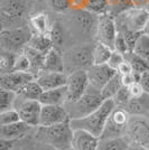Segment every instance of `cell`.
Returning a JSON list of instances; mask_svg holds the SVG:
<instances>
[{"label": "cell", "instance_id": "c3c4849f", "mask_svg": "<svg viewBox=\"0 0 149 150\" xmlns=\"http://www.w3.org/2000/svg\"><path fill=\"white\" fill-rule=\"evenodd\" d=\"M140 83H141V85H143L145 92L149 94V71L148 72H146V73H143V74L141 75Z\"/></svg>", "mask_w": 149, "mask_h": 150}, {"label": "cell", "instance_id": "f546056e", "mask_svg": "<svg viewBox=\"0 0 149 150\" xmlns=\"http://www.w3.org/2000/svg\"><path fill=\"white\" fill-rule=\"evenodd\" d=\"M17 96L18 94L16 92L0 88V112L15 109Z\"/></svg>", "mask_w": 149, "mask_h": 150}, {"label": "cell", "instance_id": "ffe728a7", "mask_svg": "<svg viewBox=\"0 0 149 150\" xmlns=\"http://www.w3.org/2000/svg\"><path fill=\"white\" fill-rule=\"evenodd\" d=\"M43 71H52V72H63L65 71V62L64 55L56 47H53L48 50L44 57Z\"/></svg>", "mask_w": 149, "mask_h": 150}, {"label": "cell", "instance_id": "7bdbcfd3", "mask_svg": "<svg viewBox=\"0 0 149 150\" xmlns=\"http://www.w3.org/2000/svg\"><path fill=\"white\" fill-rule=\"evenodd\" d=\"M140 79H141V75L137 74L135 72H131L129 74H126L121 76V81H122V84H123L124 86H130L131 84H133L136 82H140Z\"/></svg>", "mask_w": 149, "mask_h": 150}, {"label": "cell", "instance_id": "836d02e7", "mask_svg": "<svg viewBox=\"0 0 149 150\" xmlns=\"http://www.w3.org/2000/svg\"><path fill=\"white\" fill-rule=\"evenodd\" d=\"M132 52L149 62V35L143 33L138 38Z\"/></svg>", "mask_w": 149, "mask_h": 150}, {"label": "cell", "instance_id": "52a82bcc", "mask_svg": "<svg viewBox=\"0 0 149 150\" xmlns=\"http://www.w3.org/2000/svg\"><path fill=\"white\" fill-rule=\"evenodd\" d=\"M64 62L65 67L68 66L73 69L72 72L87 69L93 65V45H83L72 48L64 55Z\"/></svg>", "mask_w": 149, "mask_h": 150}, {"label": "cell", "instance_id": "d6a6232c", "mask_svg": "<svg viewBox=\"0 0 149 150\" xmlns=\"http://www.w3.org/2000/svg\"><path fill=\"white\" fill-rule=\"evenodd\" d=\"M18 53H13V52H7V50H1V56H0V71L1 74H6L9 72H13L15 62L17 58Z\"/></svg>", "mask_w": 149, "mask_h": 150}, {"label": "cell", "instance_id": "d590c367", "mask_svg": "<svg viewBox=\"0 0 149 150\" xmlns=\"http://www.w3.org/2000/svg\"><path fill=\"white\" fill-rule=\"evenodd\" d=\"M19 121L21 120H20V115L17 109H10V110L0 112V125H13Z\"/></svg>", "mask_w": 149, "mask_h": 150}, {"label": "cell", "instance_id": "83f0119b", "mask_svg": "<svg viewBox=\"0 0 149 150\" xmlns=\"http://www.w3.org/2000/svg\"><path fill=\"white\" fill-rule=\"evenodd\" d=\"M112 50L108 45L96 42L93 45V64L94 65H101V64H106L109 58L111 56Z\"/></svg>", "mask_w": 149, "mask_h": 150}, {"label": "cell", "instance_id": "ac0fdd59", "mask_svg": "<svg viewBox=\"0 0 149 150\" xmlns=\"http://www.w3.org/2000/svg\"><path fill=\"white\" fill-rule=\"evenodd\" d=\"M33 129H36V128H33L29 125L25 123L24 121H19L13 125H0V138L17 141L27 137L33 131Z\"/></svg>", "mask_w": 149, "mask_h": 150}, {"label": "cell", "instance_id": "5bb4252c", "mask_svg": "<svg viewBox=\"0 0 149 150\" xmlns=\"http://www.w3.org/2000/svg\"><path fill=\"white\" fill-rule=\"evenodd\" d=\"M70 120L65 105H43L39 127H50Z\"/></svg>", "mask_w": 149, "mask_h": 150}, {"label": "cell", "instance_id": "44dd1931", "mask_svg": "<svg viewBox=\"0 0 149 150\" xmlns=\"http://www.w3.org/2000/svg\"><path fill=\"white\" fill-rule=\"evenodd\" d=\"M53 24L50 23V17L47 13H37L29 17V27L34 34L40 35H50Z\"/></svg>", "mask_w": 149, "mask_h": 150}, {"label": "cell", "instance_id": "74e56055", "mask_svg": "<svg viewBox=\"0 0 149 150\" xmlns=\"http://www.w3.org/2000/svg\"><path fill=\"white\" fill-rule=\"evenodd\" d=\"M131 99V95L129 93V90L127 86H122V88H120V91H119L118 93L116 94V96L112 99V100L114 101V103H116V105L117 106H121V108H124V106L128 104V102L130 101Z\"/></svg>", "mask_w": 149, "mask_h": 150}, {"label": "cell", "instance_id": "db71d44e", "mask_svg": "<svg viewBox=\"0 0 149 150\" xmlns=\"http://www.w3.org/2000/svg\"><path fill=\"white\" fill-rule=\"evenodd\" d=\"M13 150H26L25 148H23V147H20V148H13Z\"/></svg>", "mask_w": 149, "mask_h": 150}, {"label": "cell", "instance_id": "f6af8a7d", "mask_svg": "<svg viewBox=\"0 0 149 150\" xmlns=\"http://www.w3.org/2000/svg\"><path fill=\"white\" fill-rule=\"evenodd\" d=\"M131 72H133V69H132V66H131V64L129 63V61H127V59L124 62L121 63L120 66L118 67V69H117V73L119 75H121V76L126 74H129Z\"/></svg>", "mask_w": 149, "mask_h": 150}, {"label": "cell", "instance_id": "681fc988", "mask_svg": "<svg viewBox=\"0 0 149 150\" xmlns=\"http://www.w3.org/2000/svg\"><path fill=\"white\" fill-rule=\"evenodd\" d=\"M131 1H132V4H133V6L135 7H141V8H145V6H146V4H147L148 0H131Z\"/></svg>", "mask_w": 149, "mask_h": 150}, {"label": "cell", "instance_id": "e0dca14e", "mask_svg": "<svg viewBox=\"0 0 149 150\" xmlns=\"http://www.w3.org/2000/svg\"><path fill=\"white\" fill-rule=\"evenodd\" d=\"M26 10L25 0H6L1 6V16L4 20L15 21L23 18Z\"/></svg>", "mask_w": 149, "mask_h": 150}, {"label": "cell", "instance_id": "9c48e42d", "mask_svg": "<svg viewBox=\"0 0 149 150\" xmlns=\"http://www.w3.org/2000/svg\"><path fill=\"white\" fill-rule=\"evenodd\" d=\"M117 35H118V27H117L116 17H113L108 13L100 15L95 29L96 42L108 45L113 50Z\"/></svg>", "mask_w": 149, "mask_h": 150}, {"label": "cell", "instance_id": "ba28073f", "mask_svg": "<svg viewBox=\"0 0 149 150\" xmlns=\"http://www.w3.org/2000/svg\"><path fill=\"white\" fill-rule=\"evenodd\" d=\"M130 119V113L124 108L117 106L111 112L108 122L104 128V131L100 139H108V138H116L124 136V131Z\"/></svg>", "mask_w": 149, "mask_h": 150}, {"label": "cell", "instance_id": "7c38bea8", "mask_svg": "<svg viewBox=\"0 0 149 150\" xmlns=\"http://www.w3.org/2000/svg\"><path fill=\"white\" fill-rule=\"evenodd\" d=\"M35 79H36V76L31 74V72L13 71V72H9L6 74H1V76H0V88L18 93L27 83H29Z\"/></svg>", "mask_w": 149, "mask_h": 150}, {"label": "cell", "instance_id": "f1b7e54d", "mask_svg": "<svg viewBox=\"0 0 149 150\" xmlns=\"http://www.w3.org/2000/svg\"><path fill=\"white\" fill-rule=\"evenodd\" d=\"M122 86H123V84H122V81H121V76L117 73L104 85V88L101 90V95H102V98L104 100L113 99L116 96V94L118 93Z\"/></svg>", "mask_w": 149, "mask_h": 150}, {"label": "cell", "instance_id": "b9f144b4", "mask_svg": "<svg viewBox=\"0 0 149 150\" xmlns=\"http://www.w3.org/2000/svg\"><path fill=\"white\" fill-rule=\"evenodd\" d=\"M124 61H126V56H124L123 54H121V53H119V52L113 50L111 56H110V58H109V61H108L106 64H108L111 69H113L114 71H117L118 67L120 66V64L122 62H124Z\"/></svg>", "mask_w": 149, "mask_h": 150}, {"label": "cell", "instance_id": "4316f807", "mask_svg": "<svg viewBox=\"0 0 149 150\" xmlns=\"http://www.w3.org/2000/svg\"><path fill=\"white\" fill-rule=\"evenodd\" d=\"M44 92V90L42 88V86L39 85V83L35 80L31 81L29 83H27L24 88L19 91L18 96L24 99V100H38L39 101V98L42 93Z\"/></svg>", "mask_w": 149, "mask_h": 150}, {"label": "cell", "instance_id": "ab89813d", "mask_svg": "<svg viewBox=\"0 0 149 150\" xmlns=\"http://www.w3.org/2000/svg\"><path fill=\"white\" fill-rule=\"evenodd\" d=\"M50 38H52V40H53L54 47L62 45L63 40H64V39H63V31L58 24H53L52 29H50Z\"/></svg>", "mask_w": 149, "mask_h": 150}, {"label": "cell", "instance_id": "30bf717a", "mask_svg": "<svg viewBox=\"0 0 149 150\" xmlns=\"http://www.w3.org/2000/svg\"><path fill=\"white\" fill-rule=\"evenodd\" d=\"M90 86V82L87 77V69L74 71L67 75L66 90H67V101L75 102L81 99L82 95L87 91Z\"/></svg>", "mask_w": 149, "mask_h": 150}, {"label": "cell", "instance_id": "8d00e7d4", "mask_svg": "<svg viewBox=\"0 0 149 150\" xmlns=\"http://www.w3.org/2000/svg\"><path fill=\"white\" fill-rule=\"evenodd\" d=\"M31 64L29 58L27 57L25 53L21 50L20 53L17 54V58L15 62V66H13V71H19V72H31Z\"/></svg>", "mask_w": 149, "mask_h": 150}, {"label": "cell", "instance_id": "3957f363", "mask_svg": "<svg viewBox=\"0 0 149 150\" xmlns=\"http://www.w3.org/2000/svg\"><path fill=\"white\" fill-rule=\"evenodd\" d=\"M103 101L104 99L101 95V91L90 85L81 99L75 102H66L64 105L67 110L71 120L80 119L95 111L103 103Z\"/></svg>", "mask_w": 149, "mask_h": 150}, {"label": "cell", "instance_id": "d4e9b609", "mask_svg": "<svg viewBox=\"0 0 149 150\" xmlns=\"http://www.w3.org/2000/svg\"><path fill=\"white\" fill-rule=\"evenodd\" d=\"M23 52L27 55V57L31 61V73L36 76L38 73H40L43 71L45 54H43V53H40V52H38L36 50H34V48H31L29 46H26L25 48L23 50Z\"/></svg>", "mask_w": 149, "mask_h": 150}, {"label": "cell", "instance_id": "816d5d0a", "mask_svg": "<svg viewBox=\"0 0 149 150\" xmlns=\"http://www.w3.org/2000/svg\"><path fill=\"white\" fill-rule=\"evenodd\" d=\"M143 34H147V35H149V18H148V20H147V24H146V26H145Z\"/></svg>", "mask_w": 149, "mask_h": 150}, {"label": "cell", "instance_id": "277c9868", "mask_svg": "<svg viewBox=\"0 0 149 150\" xmlns=\"http://www.w3.org/2000/svg\"><path fill=\"white\" fill-rule=\"evenodd\" d=\"M149 18V11L141 7H132L116 17L119 31L141 34Z\"/></svg>", "mask_w": 149, "mask_h": 150}, {"label": "cell", "instance_id": "f907efd6", "mask_svg": "<svg viewBox=\"0 0 149 150\" xmlns=\"http://www.w3.org/2000/svg\"><path fill=\"white\" fill-rule=\"evenodd\" d=\"M129 150H149V148L145 146H130Z\"/></svg>", "mask_w": 149, "mask_h": 150}, {"label": "cell", "instance_id": "bcb514c9", "mask_svg": "<svg viewBox=\"0 0 149 150\" xmlns=\"http://www.w3.org/2000/svg\"><path fill=\"white\" fill-rule=\"evenodd\" d=\"M70 9L72 10H82L85 9L87 0H68Z\"/></svg>", "mask_w": 149, "mask_h": 150}, {"label": "cell", "instance_id": "d6986e66", "mask_svg": "<svg viewBox=\"0 0 149 150\" xmlns=\"http://www.w3.org/2000/svg\"><path fill=\"white\" fill-rule=\"evenodd\" d=\"M66 101H67L66 85L57 88L46 90L39 98V102L43 105H64Z\"/></svg>", "mask_w": 149, "mask_h": 150}, {"label": "cell", "instance_id": "f35d334b", "mask_svg": "<svg viewBox=\"0 0 149 150\" xmlns=\"http://www.w3.org/2000/svg\"><path fill=\"white\" fill-rule=\"evenodd\" d=\"M114 50H117L119 53H121V54H123L124 56L127 55V54H129L131 53L130 48H129V46H128V43H127V40H126V38L124 36L118 31V35H117V37H116V40H114Z\"/></svg>", "mask_w": 149, "mask_h": 150}, {"label": "cell", "instance_id": "6da1fadb", "mask_svg": "<svg viewBox=\"0 0 149 150\" xmlns=\"http://www.w3.org/2000/svg\"><path fill=\"white\" fill-rule=\"evenodd\" d=\"M73 133L74 130L70 120L50 127H37L35 129V140L56 150H68L72 146Z\"/></svg>", "mask_w": 149, "mask_h": 150}, {"label": "cell", "instance_id": "f5cc1de1", "mask_svg": "<svg viewBox=\"0 0 149 150\" xmlns=\"http://www.w3.org/2000/svg\"><path fill=\"white\" fill-rule=\"evenodd\" d=\"M145 9H147L149 11V0L147 1V4H146V6H145Z\"/></svg>", "mask_w": 149, "mask_h": 150}, {"label": "cell", "instance_id": "1f68e13d", "mask_svg": "<svg viewBox=\"0 0 149 150\" xmlns=\"http://www.w3.org/2000/svg\"><path fill=\"white\" fill-rule=\"evenodd\" d=\"M126 59L129 61V63H130L131 66H132L133 72L137 73V74L143 75V73H146V72H148L149 71V62L148 61H146V59L143 58V57L136 55L133 52H131V53H129V54H127V55H126Z\"/></svg>", "mask_w": 149, "mask_h": 150}, {"label": "cell", "instance_id": "2e32d148", "mask_svg": "<svg viewBox=\"0 0 149 150\" xmlns=\"http://www.w3.org/2000/svg\"><path fill=\"white\" fill-rule=\"evenodd\" d=\"M36 81L39 83L44 91L65 86L67 82V75L63 72L42 71L36 75Z\"/></svg>", "mask_w": 149, "mask_h": 150}, {"label": "cell", "instance_id": "7dc6e473", "mask_svg": "<svg viewBox=\"0 0 149 150\" xmlns=\"http://www.w3.org/2000/svg\"><path fill=\"white\" fill-rule=\"evenodd\" d=\"M16 140H9L0 138V150H13L15 148Z\"/></svg>", "mask_w": 149, "mask_h": 150}, {"label": "cell", "instance_id": "5b68a950", "mask_svg": "<svg viewBox=\"0 0 149 150\" xmlns=\"http://www.w3.org/2000/svg\"><path fill=\"white\" fill-rule=\"evenodd\" d=\"M33 36L31 27H16L2 29L0 34L1 50L20 53L28 45Z\"/></svg>", "mask_w": 149, "mask_h": 150}, {"label": "cell", "instance_id": "9a60e30c", "mask_svg": "<svg viewBox=\"0 0 149 150\" xmlns=\"http://www.w3.org/2000/svg\"><path fill=\"white\" fill-rule=\"evenodd\" d=\"M100 138L85 130H74L72 139V150H99Z\"/></svg>", "mask_w": 149, "mask_h": 150}, {"label": "cell", "instance_id": "7a4b0ae2", "mask_svg": "<svg viewBox=\"0 0 149 150\" xmlns=\"http://www.w3.org/2000/svg\"><path fill=\"white\" fill-rule=\"evenodd\" d=\"M114 108H116V103L112 99L104 100L103 103L95 111L87 114V117L71 120V125L73 130H77V129L85 130L96 137L101 138L104 131L108 119Z\"/></svg>", "mask_w": 149, "mask_h": 150}, {"label": "cell", "instance_id": "8fae6325", "mask_svg": "<svg viewBox=\"0 0 149 150\" xmlns=\"http://www.w3.org/2000/svg\"><path fill=\"white\" fill-rule=\"evenodd\" d=\"M18 99L20 101L15 109H17V111L19 112L20 120L33 128L39 127L43 104L38 100H24L19 96Z\"/></svg>", "mask_w": 149, "mask_h": 150}, {"label": "cell", "instance_id": "e575fe53", "mask_svg": "<svg viewBox=\"0 0 149 150\" xmlns=\"http://www.w3.org/2000/svg\"><path fill=\"white\" fill-rule=\"evenodd\" d=\"M85 9L95 15H103L108 13V0H87Z\"/></svg>", "mask_w": 149, "mask_h": 150}, {"label": "cell", "instance_id": "60d3db41", "mask_svg": "<svg viewBox=\"0 0 149 150\" xmlns=\"http://www.w3.org/2000/svg\"><path fill=\"white\" fill-rule=\"evenodd\" d=\"M47 4L55 13H64L70 9L68 0H47Z\"/></svg>", "mask_w": 149, "mask_h": 150}, {"label": "cell", "instance_id": "cb8c5ba5", "mask_svg": "<svg viewBox=\"0 0 149 150\" xmlns=\"http://www.w3.org/2000/svg\"><path fill=\"white\" fill-rule=\"evenodd\" d=\"M27 46H29L43 54H46L48 50H50L54 47V44H53V40L50 35H40V34L33 33V36Z\"/></svg>", "mask_w": 149, "mask_h": 150}, {"label": "cell", "instance_id": "484cf974", "mask_svg": "<svg viewBox=\"0 0 149 150\" xmlns=\"http://www.w3.org/2000/svg\"><path fill=\"white\" fill-rule=\"evenodd\" d=\"M130 144L122 137L100 139L99 150H129Z\"/></svg>", "mask_w": 149, "mask_h": 150}, {"label": "cell", "instance_id": "8992f818", "mask_svg": "<svg viewBox=\"0 0 149 150\" xmlns=\"http://www.w3.org/2000/svg\"><path fill=\"white\" fill-rule=\"evenodd\" d=\"M123 137L130 146L149 147V117L130 115Z\"/></svg>", "mask_w": 149, "mask_h": 150}, {"label": "cell", "instance_id": "603a6c76", "mask_svg": "<svg viewBox=\"0 0 149 150\" xmlns=\"http://www.w3.org/2000/svg\"><path fill=\"white\" fill-rule=\"evenodd\" d=\"M75 11V21L77 26L82 28L83 30H92L96 29L98 25V19L99 16L95 13H90L87 9H82V10H74Z\"/></svg>", "mask_w": 149, "mask_h": 150}, {"label": "cell", "instance_id": "7402d4cb", "mask_svg": "<svg viewBox=\"0 0 149 150\" xmlns=\"http://www.w3.org/2000/svg\"><path fill=\"white\" fill-rule=\"evenodd\" d=\"M124 109L130 115H149V94L143 93L141 96L131 98Z\"/></svg>", "mask_w": 149, "mask_h": 150}, {"label": "cell", "instance_id": "4fadbf2b", "mask_svg": "<svg viewBox=\"0 0 149 150\" xmlns=\"http://www.w3.org/2000/svg\"><path fill=\"white\" fill-rule=\"evenodd\" d=\"M87 77L90 85L98 90H102L108 82L111 80L114 75L117 74V71L111 69L108 64H101V65H91L87 69Z\"/></svg>", "mask_w": 149, "mask_h": 150}, {"label": "cell", "instance_id": "4dcf8cb0", "mask_svg": "<svg viewBox=\"0 0 149 150\" xmlns=\"http://www.w3.org/2000/svg\"><path fill=\"white\" fill-rule=\"evenodd\" d=\"M132 7L135 6L131 0H108V13L113 17L121 15Z\"/></svg>", "mask_w": 149, "mask_h": 150}, {"label": "cell", "instance_id": "ee69618b", "mask_svg": "<svg viewBox=\"0 0 149 150\" xmlns=\"http://www.w3.org/2000/svg\"><path fill=\"white\" fill-rule=\"evenodd\" d=\"M127 88L129 90L131 98H138V96H141L143 93H146L140 82H136V83L131 84L130 86H127Z\"/></svg>", "mask_w": 149, "mask_h": 150}]
</instances>
